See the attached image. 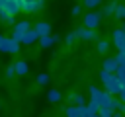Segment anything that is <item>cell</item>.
<instances>
[{
	"label": "cell",
	"instance_id": "obj_13",
	"mask_svg": "<svg viewBox=\"0 0 125 117\" xmlns=\"http://www.w3.org/2000/svg\"><path fill=\"white\" fill-rule=\"evenodd\" d=\"M37 39H39V37H37V33H35L33 29H29V31H25V35L21 37V41H20V43H23V45H33Z\"/></svg>",
	"mask_w": 125,
	"mask_h": 117
},
{
	"label": "cell",
	"instance_id": "obj_30",
	"mask_svg": "<svg viewBox=\"0 0 125 117\" xmlns=\"http://www.w3.org/2000/svg\"><path fill=\"white\" fill-rule=\"evenodd\" d=\"M117 55H119V57H121V58H123V60H125V45H123V47H121V49H119V53H117Z\"/></svg>",
	"mask_w": 125,
	"mask_h": 117
},
{
	"label": "cell",
	"instance_id": "obj_24",
	"mask_svg": "<svg viewBox=\"0 0 125 117\" xmlns=\"http://www.w3.org/2000/svg\"><path fill=\"white\" fill-rule=\"evenodd\" d=\"M0 21H2V23H8V25H12V23H14V18H12V16H8L6 12H0Z\"/></svg>",
	"mask_w": 125,
	"mask_h": 117
},
{
	"label": "cell",
	"instance_id": "obj_9",
	"mask_svg": "<svg viewBox=\"0 0 125 117\" xmlns=\"http://www.w3.org/2000/svg\"><path fill=\"white\" fill-rule=\"evenodd\" d=\"M102 70H104V72H109V74H115V70H117V62L113 60V57H107V58H104Z\"/></svg>",
	"mask_w": 125,
	"mask_h": 117
},
{
	"label": "cell",
	"instance_id": "obj_29",
	"mask_svg": "<svg viewBox=\"0 0 125 117\" xmlns=\"http://www.w3.org/2000/svg\"><path fill=\"white\" fill-rule=\"evenodd\" d=\"M80 12H82V6H80V4H76V6H72V10H70V14H72V16H78Z\"/></svg>",
	"mask_w": 125,
	"mask_h": 117
},
{
	"label": "cell",
	"instance_id": "obj_22",
	"mask_svg": "<svg viewBox=\"0 0 125 117\" xmlns=\"http://www.w3.org/2000/svg\"><path fill=\"white\" fill-rule=\"evenodd\" d=\"M51 82V76L47 74V72H41V74H37V84H41V86H47Z\"/></svg>",
	"mask_w": 125,
	"mask_h": 117
},
{
	"label": "cell",
	"instance_id": "obj_26",
	"mask_svg": "<svg viewBox=\"0 0 125 117\" xmlns=\"http://www.w3.org/2000/svg\"><path fill=\"white\" fill-rule=\"evenodd\" d=\"M4 76H6V78H14V76H16V72H14V64H8V66H6Z\"/></svg>",
	"mask_w": 125,
	"mask_h": 117
},
{
	"label": "cell",
	"instance_id": "obj_15",
	"mask_svg": "<svg viewBox=\"0 0 125 117\" xmlns=\"http://www.w3.org/2000/svg\"><path fill=\"white\" fill-rule=\"evenodd\" d=\"M115 6H117V2H107V4H104V8H102V12H100V16H113V12H115Z\"/></svg>",
	"mask_w": 125,
	"mask_h": 117
},
{
	"label": "cell",
	"instance_id": "obj_1",
	"mask_svg": "<svg viewBox=\"0 0 125 117\" xmlns=\"http://www.w3.org/2000/svg\"><path fill=\"white\" fill-rule=\"evenodd\" d=\"M100 80L104 84V92H107L111 98H117L119 92H121V82L115 78V74H109V72H100Z\"/></svg>",
	"mask_w": 125,
	"mask_h": 117
},
{
	"label": "cell",
	"instance_id": "obj_27",
	"mask_svg": "<svg viewBox=\"0 0 125 117\" xmlns=\"http://www.w3.org/2000/svg\"><path fill=\"white\" fill-rule=\"evenodd\" d=\"M74 41H76V37H74V33H72V31L64 35V43H66V45H72Z\"/></svg>",
	"mask_w": 125,
	"mask_h": 117
},
{
	"label": "cell",
	"instance_id": "obj_28",
	"mask_svg": "<svg viewBox=\"0 0 125 117\" xmlns=\"http://www.w3.org/2000/svg\"><path fill=\"white\" fill-rule=\"evenodd\" d=\"M98 117H111V109H98Z\"/></svg>",
	"mask_w": 125,
	"mask_h": 117
},
{
	"label": "cell",
	"instance_id": "obj_12",
	"mask_svg": "<svg viewBox=\"0 0 125 117\" xmlns=\"http://www.w3.org/2000/svg\"><path fill=\"white\" fill-rule=\"evenodd\" d=\"M27 70H29V66H27V62H25V60H16V62H14V72H16L18 76L27 74Z\"/></svg>",
	"mask_w": 125,
	"mask_h": 117
},
{
	"label": "cell",
	"instance_id": "obj_34",
	"mask_svg": "<svg viewBox=\"0 0 125 117\" xmlns=\"http://www.w3.org/2000/svg\"><path fill=\"white\" fill-rule=\"evenodd\" d=\"M0 41H2V33H0Z\"/></svg>",
	"mask_w": 125,
	"mask_h": 117
},
{
	"label": "cell",
	"instance_id": "obj_32",
	"mask_svg": "<svg viewBox=\"0 0 125 117\" xmlns=\"http://www.w3.org/2000/svg\"><path fill=\"white\" fill-rule=\"evenodd\" d=\"M121 92H125V82H121Z\"/></svg>",
	"mask_w": 125,
	"mask_h": 117
},
{
	"label": "cell",
	"instance_id": "obj_6",
	"mask_svg": "<svg viewBox=\"0 0 125 117\" xmlns=\"http://www.w3.org/2000/svg\"><path fill=\"white\" fill-rule=\"evenodd\" d=\"M2 12H6L8 16H16V14H20L21 12V8H20V0H2Z\"/></svg>",
	"mask_w": 125,
	"mask_h": 117
},
{
	"label": "cell",
	"instance_id": "obj_14",
	"mask_svg": "<svg viewBox=\"0 0 125 117\" xmlns=\"http://www.w3.org/2000/svg\"><path fill=\"white\" fill-rule=\"evenodd\" d=\"M70 105H74V107H82V105H86V98L82 96V94H70Z\"/></svg>",
	"mask_w": 125,
	"mask_h": 117
},
{
	"label": "cell",
	"instance_id": "obj_17",
	"mask_svg": "<svg viewBox=\"0 0 125 117\" xmlns=\"http://www.w3.org/2000/svg\"><path fill=\"white\" fill-rule=\"evenodd\" d=\"M80 6L88 8L90 12H96V8H98V6H102V2H100V0H84V2L80 4Z\"/></svg>",
	"mask_w": 125,
	"mask_h": 117
},
{
	"label": "cell",
	"instance_id": "obj_19",
	"mask_svg": "<svg viewBox=\"0 0 125 117\" xmlns=\"http://www.w3.org/2000/svg\"><path fill=\"white\" fill-rule=\"evenodd\" d=\"M88 94H90V101H96V103H98L102 90H100V88H96V86H90V88H88Z\"/></svg>",
	"mask_w": 125,
	"mask_h": 117
},
{
	"label": "cell",
	"instance_id": "obj_2",
	"mask_svg": "<svg viewBox=\"0 0 125 117\" xmlns=\"http://www.w3.org/2000/svg\"><path fill=\"white\" fill-rule=\"evenodd\" d=\"M20 8L25 14H35L45 8V2L43 0H20Z\"/></svg>",
	"mask_w": 125,
	"mask_h": 117
},
{
	"label": "cell",
	"instance_id": "obj_20",
	"mask_svg": "<svg viewBox=\"0 0 125 117\" xmlns=\"http://www.w3.org/2000/svg\"><path fill=\"white\" fill-rule=\"evenodd\" d=\"M98 103L96 101H88L86 103V113H88V117H94V115H98Z\"/></svg>",
	"mask_w": 125,
	"mask_h": 117
},
{
	"label": "cell",
	"instance_id": "obj_3",
	"mask_svg": "<svg viewBox=\"0 0 125 117\" xmlns=\"http://www.w3.org/2000/svg\"><path fill=\"white\" fill-rule=\"evenodd\" d=\"M31 29V23L27 21V20H21V21H18L16 25H14V29H12V37L10 39H14V41H21V37L25 35V31H29Z\"/></svg>",
	"mask_w": 125,
	"mask_h": 117
},
{
	"label": "cell",
	"instance_id": "obj_16",
	"mask_svg": "<svg viewBox=\"0 0 125 117\" xmlns=\"http://www.w3.org/2000/svg\"><path fill=\"white\" fill-rule=\"evenodd\" d=\"M47 99H49L51 103H59V101H61V92H59L57 88H51V90L47 92Z\"/></svg>",
	"mask_w": 125,
	"mask_h": 117
},
{
	"label": "cell",
	"instance_id": "obj_10",
	"mask_svg": "<svg viewBox=\"0 0 125 117\" xmlns=\"http://www.w3.org/2000/svg\"><path fill=\"white\" fill-rule=\"evenodd\" d=\"M111 96L107 94V92H102L100 94V99H98V107H102V109H111Z\"/></svg>",
	"mask_w": 125,
	"mask_h": 117
},
{
	"label": "cell",
	"instance_id": "obj_21",
	"mask_svg": "<svg viewBox=\"0 0 125 117\" xmlns=\"http://www.w3.org/2000/svg\"><path fill=\"white\" fill-rule=\"evenodd\" d=\"M113 16L125 21V4H117V6H115V12H113Z\"/></svg>",
	"mask_w": 125,
	"mask_h": 117
},
{
	"label": "cell",
	"instance_id": "obj_5",
	"mask_svg": "<svg viewBox=\"0 0 125 117\" xmlns=\"http://www.w3.org/2000/svg\"><path fill=\"white\" fill-rule=\"evenodd\" d=\"M20 43L10 39V37H2L0 41V53H20Z\"/></svg>",
	"mask_w": 125,
	"mask_h": 117
},
{
	"label": "cell",
	"instance_id": "obj_7",
	"mask_svg": "<svg viewBox=\"0 0 125 117\" xmlns=\"http://www.w3.org/2000/svg\"><path fill=\"white\" fill-rule=\"evenodd\" d=\"M72 33H74V37H76V39H84V41H98V33H96V31H92V29L76 27Z\"/></svg>",
	"mask_w": 125,
	"mask_h": 117
},
{
	"label": "cell",
	"instance_id": "obj_18",
	"mask_svg": "<svg viewBox=\"0 0 125 117\" xmlns=\"http://www.w3.org/2000/svg\"><path fill=\"white\" fill-rule=\"evenodd\" d=\"M37 41H39V47H41V49H51V47H53V39H51V35L39 37Z\"/></svg>",
	"mask_w": 125,
	"mask_h": 117
},
{
	"label": "cell",
	"instance_id": "obj_23",
	"mask_svg": "<svg viewBox=\"0 0 125 117\" xmlns=\"http://www.w3.org/2000/svg\"><path fill=\"white\" fill-rule=\"evenodd\" d=\"M107 49H109V43H107L105 39H98V51H100V53H105Z\"/></svg>",
	"mask_w": 125,
	"mask_h": 117
},
{
	"label": "cell",
	"instance_id": "obj_33",
	"mask_svg": "<svg viewBox=\"0 0 125 117\" xmlns=\"http://www.w3.org/2000/svg\"><path fill=\"white\" fill-rule=\"evenodd\" d=\"M121 29H123V31H125V23H123V27H121Z\"/></svg>",
	"mask_w": 125,
	"mask_h": 117
},
{
	"label": "cell",
	"instance_id": "obj_8",
	"mask_svg": "<svg viewBox=\"0 0 125 117\" xmlns=\"http://www.w3.org/2000/svg\"><path fill=\"white\" fill-rule=\"evenodd\" d=\"M33 31L37 33V37H45V35H51V23L49 21H37Z\"/></svg>",
	"mask_w": 125,
	"mask_h": 117
},
{
	"label": "cell",
	"instance_id": "obj_25",
	"mask_svg": "<svg viewBox=\"0 0 125 117\" xmlns=\"http://www.w3.org/2000/svg\"><path fill=\"white\" fill-rule=\"evenodd\" d=\"M115 78H117L119 82H125V66H117V70H115Z\"/></svg>",
	"mask_w": 125,
	"mask_h": 117
},
{
	"label": "cell",
	"instance_id": "obj_11",
	"mask_svg": "<svg viewBox=\"0 0 125 117\" xmlns=\"http://www.w3.org/2000/svg\"><path fill=\"white\" fill-rule=\"evenodd\" d=\"M113 45L117 49H121L125 45V31L119 27V29H113Z\"/></svg>",
	"mask_w": 125,
	"mask_h": 117
},
{
	"label": "cell",
	"instance_id": "obj_31",
	"mask_svg": "<svg viewBox=\"0 0 125 117\" xmlns=\"http://www.w3.org/2000/svg\"><path fill=\"white\" fill-rule=\"evenodd\" d=\"M51 39H53V45H55V43L61 41V35H51Z\"/></svg>",
	"mask_w": 125,
	"mask_h": 117
},
{
	"label": "cell",
	"instance_id": "obj_4",
	"mask_svg": "<svg viewBox=\"0 0 125 117\" xmlns=\"http://www.w3.org/2000/svg\"><path fill=\"white\" fill-rule=\"evenodd\" d=\"M100 20H102L100 12H88V14L84 16V29H92V31H96V27L100 25Z\"/></svg>",
	"mask_w": 125,
	"mask_h": 117
}]
</instances>
